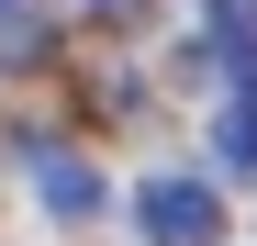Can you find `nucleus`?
Returning a JSON list of instances; mask_svg holds the SVG:
<instances>
[{"label":"nucleus","mask_w":257,"mask_h":246,"mask_svg":"<svg viewBox=\"0 0 257 246\" xmlns=\"http://www.w3.org/2000/svg\"><path fill=\"white\" fill-rule=\"evenodd\" d=\"M23 157H34V190H45V213H56V224H90L101 201H112L90 157H67V146H23Z\"/></svg>","instance_id":"f03ea898"},{"label":"nucleus","mask_w":257,"mask_h":246,"mask_svg":"<svg viewBox=\"0 0 257 246\" xmlns=\"http://www.w3.org/2000/svg\"><path fill=\"white\" fill-rule=\"evenodd\" d=\"M135 224H146V246H224V201H212V179H190V168H157L135 190Z\"/></svg>","instance_id":"f257e3e1"},{"label":"nucleus","mask_w":257,"mask_h":246,"mask_svg":"<svg viewBox=\"0 0 257 246\" xmlns=\"http://www.w3.org/2000/svg\"><path fill=\"white\" fill-rule=\"evenodd\" d=\"M212 157H224L235 179H257V101H235L224 123H212Z\"/></svg>","instance_id":"7ed1b4c3"},{"label":"nucleus","mask_w":257,"mask_h":246,"mask_svg":"<svg viewBox=\"0 0 257 246\" xmlns=\"http://www.w3.org/2000/svg\"><path fill=\"white\" fill-rule=\"evenodd\" d=\"M112 12H135V0H112Z\"/></svg>","instance_id":"39448f33"},{"label":"nucleus","mask_w":257,"mask_h":246,"mask_svg":"<svg viewBox=\"0 0 257 246\" xmlns=\"http://www.w3.org/2000/svg\"><path fill=\"white\" fill-rule=\"evenodd\" d=\"M0 23H12V34H23V0H0Z\"/></svg>","instance_id":"20e7f679"}]
</instances>
